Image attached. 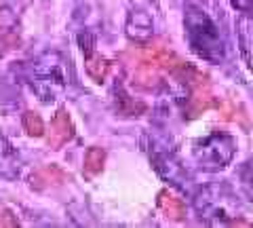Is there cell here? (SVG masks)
I'll return each mask as SVG.
<instances>
[{"mask_svg": "<svg viewBox=\"0 0 253 228\" xmlns=\"http://www.w3.org/2000/svg\"><path fill=\"white\" fill-rule=\"evenodd\" d=\"M78 43H81V49L84 55L86 74H89L95 83H104L110 72V61L97 53V49H95V38L89 32H83L78 36Z\"/></svg>", "mask_w": 253, "mask_h": 228, "instance_id": "cell-7", "label": "cell"}, {"mask_svg": "<svg viewBox=\"0 0 253 228\" xmlns=\"http://www.w3.org/2000/svg\"><path fill=\"white\" fill-rule=\"evenodd\" d=\"M26 83L44 104L57 101L72 85V64L59 51H44L26 66Z\"/></svg>", "mask_w": 253, "mask_h": 228, "instance_id": "cell-1", "label": "cell"}, {"mask_svg": "<svg viewBox=\"0 0 253 228\" xmlns=\"http://www.w3.org/2000/svg\"><path fill=\"white\" fill-rule=\"evenodd\" d=\"M194 209L203 220L211 224L232 222L239 214V201L228 184H207L194 194Z\"/></svg>", "mask_w": 253, "mask_h": 228, "instance_id": "cell-3", "label": "cell"}, {"mask_svg": "<svg viewBox=\"0 0 253 228\" xmlns=\"http://www.w3.org/2000/svg\"><path fill=\"white\" fill-rule=\"evenodd\" d=\"M21 123H23V129H26V133H28L30 137H41V136H44V123H42L41 116H38L36 112H32V110L23 112Z\"/></svg>", "mask_w": 253, "mask_h": 228, "instance_id": "cell-14", "label": "cell"}, {"mask_svg": "<svg viewBox=\"0 0 253 228\" xmlns=\"http://www.w3.org/2000/svg\"><path fill=\"white\" fill-rule=\"evenodd\" d=\"M241 184L245 192L253 199V163H245V167L241 169Z\"/></svg>", "mask_w": 253, "mask_h": 228, "instance_id": "cell-16", "label": "cell"}, {"mask_svg": "<svg viewBox=\"0 0 253 228\" xmlns=\"http://www.w3.org/2000/svg\"><path fill=\"white\" fill-rule=\"evenodd\" d=\"M150 159H152L154 169L158 171V176H161L163 180H167V182L181 188V190H190V182H192V178H190L188 169L181 165V161L177 159L173 150L154 146L152 152H150Z\"/></svg>", "mask_w": 253, "mask_h": 228, "instance_id": "cell-6", "label": "cell"}, {"mask_svg": "<svg viewBox=\"0 0 253 228\" xmlns=\"http://www.w3.org/2000/svg\"><path fill=\"white\" fill-rule=\"evenodd\" d=\"M184 26H186L188 45L194 51V55H199L201 59L209 61V64H221L226 59L224 36H221L219 28L209 17L207 11H203L196 4L186 6Z\"/></svg>", "mask_w": 253, "mask_h": 228, "instance_id": "cell-2", "label": "cell"}, {"mask_svg": "<svg viewBox=\"0 0 253 228\" xmlns=\"http://www.w3.org/2000/svg\"><path fill=\"white\" fill-rule=\"evenodd\" d=\"M21 169V159L17 150L11 146V141L0 131V178L4 180H15L19 176Z\"/></svg>", "mask_w": 253, "mask_h": 228, "instance_id": "cell-10", "label": "cell"}, {"mask_svg": "<svg viewBox=\"0 0 253 228\" xmlns=\"http://www.w3.org/2000/svg\"><path fill=\"white\" fill-rule=\"evenodd\" d=\"M116 108H118V112L125 114V116H137L146 110L144 104L129 99V95H126L125 91H116Z\"/></svg>", "mask_w": 253, "mask_h": 228, "instance_id": "cell-13", "label": "cell"}, {"mask_svg": "<svg viewBox=\"0 0 253 228\" xmlns=\"http://www.w3.org/2000/svg\"><path fill=\"white\" fill-rule=\"evenodd\" d=\"M0 226H19L17 222V218L13 216V211L11 209H0Z\"/></svg>", "mask_w": 253, "mask_h": 228, "instance_id": "cell-17", "label": "cell"}, {"mask_svg": "<svg viewBox=\"0 0 253 228\" xmlns=\"http://www.w3.org/2000/svg\"><path fill=\"white\" fill-rule=\"evenodd\" d=\"M106 163V150L99 146H93L86 150L84 154V174L86 176H97L101 169H104Z\"/></svg>", "mask_w": 253, "mask_h": 228, "instance_id": "cell-12", "label": "cell"}, {"mask_svg": "<svg viewBox=\"0 0 253 228\" xmlns=\"http://www.w3.org/2000/svg\"><path fill=\"white\" fill-rule=\"evenodd\" d=\"M15 28H17V17H15V13L9 9V6L0 4V36L11 34Z\"/></svg>", "mask_w": 253, "mask_h": 228, "instance_id": "cell-15", "label": "cell"}, {"mask_svg": "<svg viewBox=\"0 0 253 228\" xmlns=\"http://www.w3.org/2000/svg\"><path fill=\"white\" fill-rule=\"evenodd\" d=\"M156 28H158V13L154 4L137 2L129 9L125 30L131 41H135V43L152 41V36L156 34Z\"/></svg>", "mask_w": 253, "mask_h": 228, "instance_id": "cell-5", "label": "cell"}, {"mask_svg": "<svg viewBox=\"0 0 253 228\" xmlns=\"http://www.w3.org/2000/svg\"><path fill=\"white\" fill-rule=\"evenodd\" d=\"M74 137V123L70 119L68 110H57V114L51 121V131H49V144L51 148H61L66 146L70 139Z\"/></svg>", "mask_w": 253, "mask_h": 228, "instance_id": "cell-8", "label": "cell"}, {"mask_svg": "<svg viewBox=\"0 0 253 228\" xmlns=\"http://www.w3.org/2000/svg\"><path fill=\"white\" fill-rule=\"evenodd\" d=\"M234 9L239 11H251L253 9V0H230Z\"/></svg>", "mask_w": 253, "mask_h": 228, "instance_id": "cell-18", "label": "cell"}, {"mask_svg": "<svg viewBox=\"0 0 253 228\" xmlns=\"http://www.w3.org/2000/svg\"><path fill=\"white\" fill-rule=\"evenodd\" d=\"M236 34H239L241 53L253 72V9L243 11L241 17L236 19Z\"/></svg>", "mask_w": 253, "mask_h": 228, "instance_id": "cell-9", "label": "cell"}, {"mask_svg": "<svg viewBox=\"0 0 253 228\" xmlns=\"http://www.w3.org/2000/svg\"><path fill=\"white\" fill-rule=\"evenodd\" d=\"M236 152V141L228 133H211V136L194 141V161L205 171H219L232 161Z\"/></svg>", "mask_w": 253, "mask_h": 228, "instance_id": "cell-4", "label": "cell"}, {"mask_svg": "<svg viewBox=\"0 0 253 228\" xmlns=\"http://www.w3.org/2000/svg\"><path fill=\"white\" fill-rule=\"evenodd\" d=\"M158 207H161V211L169 220H177V222H179V220L186 218V205H184V201H181L177 194H173L171 190H167V188L158 192Z\"/></svg>", "mask_w": 253, "mask_h": 228, "instance_id": "cell-11", "label": "cell"}]
</instances>
